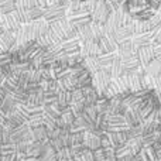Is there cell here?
Here are the masks:
<instances>
[{"label": "cell", "mask_w": 161, "mask_h": 161, "mask_svg": "<svg viewBox=\"0 0 161 161\" xmlns=\"http://www.w3.org/2000/svg\"><path fill=\"white\" fill-rule=\"evenodd\" d=\"M110 74L109 72H105V71H97V72H93L91 74V86L95 89V92L97 93V96L102 97V93L108 85L110 83Z\"/></svg>", "instance_id": "1"}, {"label": "cell", "mask_w": 161, "mask_h": 161, "mask_svg": "<svg viewBox=\"0 0 161 161\" xmlns=\"http://www.w3.org/2000/svg\"><path fill=\"white\" fill-rule=\"evenodd\" d=\"M65 11H67V7L61 4H53L50 7L44 8V14H42V19L48 23H53L55 20L61 19V17H65Z\"/></svg>", "instance_id": "2"}, {"label": "cell", "mask_w": 161, "mask_h": 161, "mask_svg": "<svg viewBox=\"0 0 161 161\" xmlns=\"http://www.w3.org/2000/svg\"><path fill=\"white\" fill-rule=\"evenodd\" d=\"M137 59H139L140 67L144 69L148 64L154 59V51L151 45H146V47H140L137 48Z\"/></svg>", "instance_id": "3"}, {"label": "cell", "mask_w": 161, "mask_h": 161, "mask_svg": "<svg viewBox=\"0 0 161 161\" xmlns=\"http://www.w3.org/2000/svg\"><path fill=\"white\" fill-rule=\"evenodd\" d=\"M99 48H97V41L96 40H88V41H82L79 45V54L80 57L86 58V57H93L97 55Z\"/></svg>", "instance_id": "4"}, {"label": "cell", "mask_w": 161, "mask_h": 161, "mask_svg": "<svg viewBox=\"0 0 161 161\" xmlns=\"http://www.w3.org/2000/svg\"><path fill=\"white\" fill-rule=\"evenodd\" d=\"M153 40L154 36L151 31H144V33H140V34H134L131 36V42H133V47L140 48V47H146V45H151L153 44Z\"/></svg>", "instance_id": "5"}, {"label": "cell", "mask_w": 161, "mask_h": 161, "mask_svg": "<svg viewBox=\"0 0 161 161\" xmlns=\"http://www.w3.org/2000/svg\"><path fill=\"white\" fill-rule=\"evenodd\" d=\"M50 28L53 31H55V33H58L59 36L65 37V34L69 33L71 30H72V25H71V23L67 20V17H61V19L55 20V21L50 23ZM64 40V38H62Z\"/></svg>", "instance_id": "6"}, {"label": "cell", "mask_w": 161, "mask_h": 161, "mask_svg": "<svg viewBox=\"0 0 161 161\" xmlns=\"http://www.w3.org/2000/svg\"><path fill=\"white\" fill-rule=\"evenodd\" d=\"M82 146L86 150H91V151L97 150V148H100V137L96 136L93 131H83Z\"/></svg>", "instance_id": "7"}, {"label": "cell", "mask_w": 161, "mask_h": 161, "mask_svg": "<svg viewBox=\"0 0 161 161\" xmlns=\"http://www.w3.org/2000/svg\"><path fill=\"white\" fill-rule=\"evenodd\" d=\"M106 134H108V139H109L110 146L113 148L120 147V146H123L129 140L126 131H120V133H106Z\"/></svg>", "instance_id": "8"}, {"label": "cell", "mask_w": 161, "mask_h": 161, "mask_svg": "<svg viewBox=\"0 0 161 161\" xmlns=\"http://www.w3.org/2000/svg\"><path fill=\"white\" fill-rule=\"evenodd\" d=\"M117 58V53L116 51H110V53H103V54H97L96 59L99 67H112L113 61Z\"/></svg>", "instance_id": "9"}, {"label": "cell", "mask_w": 161, "mask_h": 161, "mask_svg": "<svg viewBox=\"0 0 161 161\" xmlns=\"http://www.w3.org/2000/svg\"><path fill=\"white\" fill-rule=\"evenodd\" d=\"M82 65L89 74H93V72H97L100 69L99 64H97V59H96V55L93 57H86V58L82 59Z\"/></svg>", "instance_id": "10"}, {"label": "cell", "mask_w": 161, "mask_h": 161, "mask_svg": "<svg viewBox=\"0 0 161 161\" xmlns=\"http://www.w3.org/2000/svg\"><path fill=\"white\" fill-rule=\"evenodd\" d=\"M76 37L82 41H88V40H95L93 38V34H92V30H91V24L88 25H83L80 28H76Z\"/></svg>", "instance_id": "11"}, {"label": "cell", "mask_w": 161, "mask_h": 161, "mask_svg": "<svg viewBox=\"0 0 161 161\" xmlns=\"http://www.w3.org/2000/svg\"><path fill=\"white\" fill-rule=\"evenodd\" d=\"M139 156H140V158H142V161H158V158H157V156H156V151H154L153 147L142 148Z\"/></svg>", "instance_id": "12"}, {"label": "cell", "mask_w": 161, "mask_h": 161, "mask_svg": "<svg viewBox=\"0 0 161 161\" xmlns=\"http://www.w3.org/2000/svg\"><path fill=\"white\" fill-rule=\"evenodd\" d=\"M123 75V68H122V64H120V59H119V55L117 58L113 61L110 67V78L112 79H117Z\"/></svg>", "instance_id": "13"}, {"label": "cell", "mask_w": 161, "mask_h": 161, "mask_svg": "<svg viewBox=\"0 0 161 161\" xmlns=\"http://www.w3.org/2000/svg\"><path fill=\"white\" fill-rule=\"evenodd\" d=\"M143 71H144V74H147V75H153V76L158 75V74H161V62L153 59V61H151Z\"/></svg>", "instance_id": "14"}, {"label": "cell", "mask_w": 161, "mask_h": 161, "mask_svg": "<svg viewBox=\"0 0 161 161\" xmlns=\"http://www.w3.org/2000/svg\"><path fill=\"white\" fill-rule=\"evenodd\" d=\"M31 133H33L34 142H41V140L47 139V129H45L44 126H40V127L31 129Z\"/></svg>", "instance_id": "15"}, {"label": "cell", "mask_w": 161, "mask_h": 161, "mask_svg": "<svg viewBox=\"0 0 161 161\" xmlns=\"http://www.w3.org/2000/svg\"><path fill=\"white\" fill-rule=\"evenodd\" d=\"M127 38H131V33L129 30V27H119L116 31V40L117 42L119 41H123V40H127Z\"/></svg>", "instance_id": "16"}, {"label": "cell", "mask_w": 161, "mask_h": 161, "mask_svg": "<svg viewBox=\"0 0 161 161\" xmlns=\"http://www.w3.org/2000/svg\"><path fill=\"white\" fill-rule=\"evenodd\" d=\"M16 153V144L13 143H3L0 144V156H8Z\"/></svg>", "instance_id": "17"}, {"label": "cell", "mask_w": 161, "mask_h": 161, "mask_svg": "<svg viewBox=\"0 0 161 161\" xmlns=\"http://www.w3.org/2000/svg\"><path fill=\"white\" fill-rule=\"evenodd\" d=\"M83 112H85V114L89 117V119H91V122L95 123V120H96V116H97V110H96V108H95V105L85 108V109H83Z\"/></svg>", "instance_id": "18"}, {"label": "cell", "mask_w": 161, "mask_h": 161, "mask_svg": "<svg viewBox=\"0 0 161 161\" xmlns=\"http://www.w3.org/2000/svg\"><path fill=\"white\" fill-rule=\"evenodd\" d=\"M80 158H82L83 161H95L93 158V151L91 150H86V148H83V151L79 154Z\"/></svg>", "instance_id": "19"}, {"label": "cell", "mask_w": 161, "mask_h": 161, "mask_svg": "<svg viewBox=\"0 0 161 161\" xmlns=\"http://www.w3.org/2000/svg\"><path fill=\"white\" fill-rule=\"evenodd\" d=\"M154 91H161V74L154 75Z\"/></svg>", "instance_id": "20"}, {"label": "cell", "mask_w": 161, "mask_h": 161, "mask_svg": "<svg viewBox=\"0 0 161 161\" xmlns=\"http://www.w3.org/2000/svg\"><path fill=\"white\" fill-rule=\"evenodd\" d=\"M2 161H17V154H8V156H2Z\"/></svg>", "instance_id": "21"}, {"label": "cell", "mask_w": 161, "mask_h": 161, "mask_svg": "<svg viewBox=\"0 0 161 161\" xmlns=\"http://www.w3.org/2000/svg\"><path fill=\"white\" fill-rule=\"evenodd\" d=\"M125 161H142V158H140V156L137 154V156H127L123 158Z\"/></svg>", "instance_id": "22"}, {"label": "cell", "mask_w": 161, "mask_h": 161, "mask_svg": "<svg viewBox=\"0 0 161 161\" xmlns=\"http://www.w3.org/2000/svg\"><path fill=\"white\" fill-rule=\"evenodd\" d=\"M57 161H72V160H68V158H58Z\"/></svg>", "instance_id": "23"}, {"label": "cell", "mask_w": 161, "mask_h": 161, "mask_svg": "<svg viewBox=\"0 0 161 161\" xmlns=\"http://www.w3.org/2000/svg\"><path fill=\"white\" fill-rule=\"evenodd\" d=\"M78 2H80V0H69V3H78Z\"/></svg>", "instance_id": "24"}, {"label": "cell", "mask_w": 161, "mask_h": 161, "mask_svg": "<svg viewBox=\"0 0 161 161\" xmlns=\"http://www.w3.org/2000/svg\"><path fill=\"white\" fill-rule=\"evenodd\" d=\"M0 161H2V157H0Z\"/></svg>", "instance_id": "25"}, {"label": "cell", "mask_w": 161, "mask_h": 161, "mask_svg": "<svg viewBox=\"0 0 161 161\" xmlns=\"http://www.w3.org/2000/svg\"><path fill=\"white\" fill-rule=\"evenodd\" d=\"M0 157H2V156H0Z\"/></svg>", "instance_id": "26"}]
</instances>
